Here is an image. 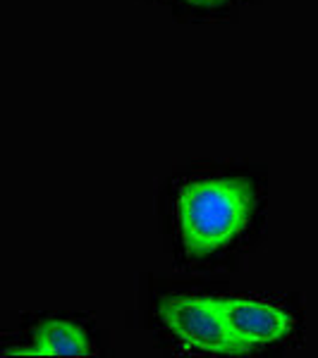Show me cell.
<instances>
[{
    "instance_id": "1",
    "label": "cell",
    "mask_w": 318,
    "mask_h": 358,
    "mask_svg": "<svg viewBox=\"0 0 318 358\" xmlns=\"http://www.w3.org/2000/svg\"><path fill=\"white\" fill-rule=\"evenodd\" d=\"M254 192L244 179L201 177L177 194V227L192 256H208L230 246L247 229Z\"/></svg>"
},
{
    "instance_id": "2",
    "label": "cell",
    "mask_w": 318,
    "mask_h": 358,
    "mask_svg": "<svg viewBox=\"0 0 318 358\" xmlns=\"http://www.w3.org/2000/svg\"><path fill=\"white\" fill-rule=\"evenodd\" d=\"M167 330L177 337V342L199 351L230 354L240 351V346L228 330L223 315V306L218 299L180 296L170 299L160 308Z\"/></svg>"
},
{
    "instance_id": "3",
    "label": "cell",
    "mask_w": 318,
    "mask_h": 358,
    "mask_svg": "<svg viewBox=\"0 0 318 358\" xmlns=\"http://www.w3.org/2000/svg\"><path fill=\"white\" fill-rule=\"evenodd\" d=\"M221 306L228 330L240 346V351L249 349V346L275 344L292 330V317L282 308L261 301V299H221Z\"/></svg>"
},
{
    "instance_id": "4",
    "label": "cell",
    "mask_w": 318,
    "mask_h": 358,
    "mask_svg": "<svg viewBox=\"0 0 318 358\" xmlns=\"http://www.w3.org/2000/svg\"><path fill=\"white\" fill-rule=\"evenodd\" d=\"M22 354L34 356H89L91 342L77 322L69 320H46L36 327L29 349Z\"/></svg>"
},
{
    "instance_id": "5",
    "label": "cell",
    "mask_w": 318,
    "mask_h": 358,
    "mask_svg": "<svg viewBox=\"0 0 318 358\" xmlns=\"http://www.w3.org/2000/svg\"><path fill=\"white\" fill-rule=\"evenodd\" d=\"M184 5H194V8H218V5H225L228 0H180Z\"/></svg>"
}]
</instances>
